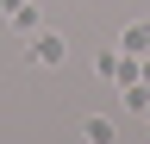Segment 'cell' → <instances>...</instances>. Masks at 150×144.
I'll list each match as a JSON object with an SVG mask.
<instances>
[{
    "label": "cell",
    "instance_id": "1",
    "mask_svg": "<svg viewBox=\"0 0 150 144\" xmlns=\"http://www.w3.org/2000/svg\"><path fill=\"white\" fill-rule=\"evenodd\" d=\"M63 57H69V38H63L56 25H38V31H31V63H38V69H63Z\"/></svg>",
    "mask_w": 150,
    "mask_h": 144
},
{
    "label": "cell",
    "instance_id": "2",
    "mask_svg": "<svg viewBox=\"0 0 150 144\" xmlns=\"http://www.w3.org/2000/svg\"><path fill=\"white\" fill-rule=\"evenodd\" d=\"M94 75H100V82H131V75H138V57H125V50L112 44V50L94 57Z\"/></svg>",
    "mask_w": 150,
    "mask_h": 144
},
{
    "label": "cell",
    "instance_id": "3",
    "mask_svg": "<svg viewBox=\"0 0 150 144\" xmlns=\"http://www.w3.org/2000/svg\"><path fill=\"white\" fill-rule=\"evenodd\" d=\"M119 50H125V57H144V50H150V19H131L119 31Z\"/></svg>",
    "mask_w": 150,
    "mask_h": 144
},
{
    "label": "cell",
    "instance_id": "4",
    "mask_svg": "<svg viewBox=\"0 0 150 144\" xmlns=\"http://www.w3.org/2000/svg\"><path fill=\"white\" fill-rule=\"evenodd\" d=\"M6 25H13V31H25V38H31V31H38V25H44V13H38V6H31V0H19V6L6 13Z\"/></svg>",
    "mask_w": 150,
    "mask_h": 144
},
{
    "label": "cell",
    "instance_id": "5",
    "mask_svg": "<svg viewBox=\"0 0 150 144\" xmlns=\"http://www.w3.org/2000/svg\"><path fill=\"white\" fill-rule=\"evenodd\" d=\"M119 100H125V113H144V106H150V88L131 75V82H119Z\"/></svg>",
    "mask_w": 150,
    "mask_h": 144
},
{
    "label": "cell",
    "instance_id": "6",
    "mask_svg": "<svg viewBox=\"0 0 150 144\" xmlns=\"http://www.w3.org/2000/svg\"><path fill=\"white\" fill-rule=\"evenodd\" d=\"M81 138H88V144H112V138H119V125H112V119H100V113H94V119L81 125Z\"/></svg>",
    "mask_w": 150,
    "mask_h": 144
},
{
    "label": "cell",
    "instance_id": "7",
    "mask_svg": "<svg viewBox=\"0 0 150 144\" xmlns=\"http://www.w3.org/2000/svg\"><path fill=\"white\" fill-rule=\"evenodd\" d=\"M138 82L150 88V50H144V57H138Z\"/></svg>",
    "mask_w": 150,
    "mask_h": 144
}]
</instances>
